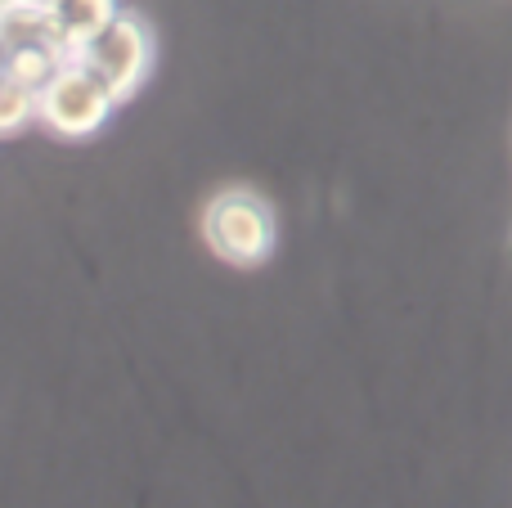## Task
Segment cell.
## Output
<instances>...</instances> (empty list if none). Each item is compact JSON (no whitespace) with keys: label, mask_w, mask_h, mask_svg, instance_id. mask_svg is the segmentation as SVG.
<instances>
[{"label":"cell","mask_w":512,"mask_h":508,"mask_svg":"<svg viewBox=\"0 0 512 508\" xmlns=\"http://www.w3.org/2000/svg\"><path fill=\"white\" fill-rule=\"evenodd\" d=\"M207 257L230 270H261L279 252V207L252 185H225L198 212Z\"/></svg>","instance_id":"cell-1"},{"label":"cell","mask_w":512,"mask_h":508,"mask_svg":"<svg viewBox=\"0 0 512 508\" xmlns=\"http://www.w3.org/2000/svg\"><path fill=\"white\" fill-rule=\"evenodd\" d=\"M0 77H5V45H0Z\"/></svg>","instance_id":"cell-8"},{"label":"cell","mask_w":512,"mask_h":508,"mask_svg":"<svg viewBox=\"0 0 512 508\" xmlns=\"http://www.w3.org/2000/svg\"><path fill=\"white\" fill-rule=\"evenodd\" d=\"M117 108H122V99L77 54L41 86V126L54 140H90L113 122Z\"/></svg>","instance_id":"cell-3"},{"label":"cell","mask_w":512,"mask_h":508,"mask_svg":"<svg viewBox=\"0 0 512 508\" xmlns=\"http://www.w3.org/2000/svg\"><path fill=\"white\" fill-rule=\"evenodd\" d=\"M27 126H41V90L5 72L0 77V140H14Z\"/></svg>","instance_id":"cell-6"},{"label":"cell","mask_w":512,"mask_h":508,"mask_svg":"<svg viewBox=\"0 0 512 508\" xmlns=\"http://www.w3.org/2000/svg\"><path fill=\"white\" fill-rule=\"evenodd\" d=\"M0 45H5V54L27 50V45H59L54 41L50 14H45V0H18V5L0 18Z\"/></svg>","instance_id":"cell-5"},{"label":"cell","mask_w":512,"mask_h":508,"mask_svg":"<svg viewBox=\"0 0 512 508\" xmlns=\"http://www.w3.org/2000/svg\"><path fill=\"white\" fill-rule=\"evenodd\" d=\"M122 9H126L122 0H45L54 41H59L68 54H77L86 41H95Z\"/></svg>","instance_id":"cell-4"},{"label":"cell","mask_w":512,"mask_h":508,"mask_svg":"<svg viewBox=\"0 0 512 508\" xmlns=\"http://www.w3.org/2000/svg\"><path fill=\"white\" fill-rule=\"evenodd\" d=\"M77 59L126 104V99H135L149 86L153 63H158V36H153V23L144 14L122 9L95 41L81 45Z\"/></svg>","instance_id":"cell-2"},{"label":"cell","mask_w":512,"mask_h":508,"mask_svg":"<svg viewBox=\"0 0 512 508\" xmlns=\"http://www.w3.org/2000/svg\"><path fill=\"white\" fill-rule=\"evenodd\" d=\"M14 5H18V0H0V18H5L9 9H14Z\"/></svg>","instance_id":"cell-7"}]
</instances>
